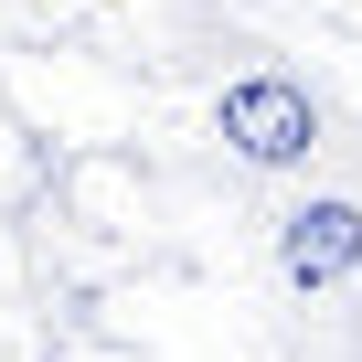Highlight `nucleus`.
<instances>
[{"label": "nucleus", "mask_w": 362, "mask_h": 362, "mask_svg": "<svg viewBox=\"0 0 362 362\" xmlns=\"http://www.w3.org/2000/svg\"><path fill=\"white\" fill-rule=\"evenodd\" d=\"M277 267H288V288H341V277L362 267V203H351V192L288 203V214H277Z\"/></svg>", "instance_id": "2"}, {"label": "nucleus", "mask_w": 362, "mask_h": 362, "mask_svg": "<svg viewBox=\"0 0 362 362\" xmlns=\"http://www.w3.org/2000/svg\"><path fill=\"white\" fill-rule=\"evenodd\" d=\"M214 128H224V149L256 160V170H298V160L320 149V107H309L298 75H235L224 107H214Z\"/></svg>", "instance_id": "1"}]
</instances>
